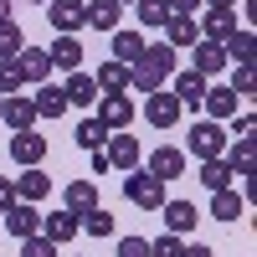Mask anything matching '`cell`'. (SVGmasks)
<instances>
[{
    "mask_svg": "<svg viewBox=\"0 0 257 257\" xmlns=\"http://www.w3.org/2000/svg\"><path fill=\"white\" fill-rule=\"evenodd\" d=\"M196 41H201L196 16H170V21H165V47H170V52H190Z\"/></svg>",
    "mask_w": 257,
    "mask_h": 257,
    "instance_id": "16",
    "label": "cell"
},
{
    "mask_svg": "<svg viewBox=\"0 0 257 257\" xmlns=\"http://www.w3.org/2000/svg\"><path fill=\"white\" fill-rule=\"evenodd\" d=\"M93 108H98L93 118L108 128V134H123V128L134 123V98H128V93H98Z\"/></svg>",
    "mask_w": 257,
    "mask_h": 257,
    "instance_id": "4",
    "label": "cell"
},
{
    "mask_svg": "<svg viewBox=\"0 0 257 257\" xmlns=\"http://www.w3.org/2000/svg\"><path fill=\"white\" fill-rule=\"evenodd\" d=\"M36 6H47V0H36Z\"/></svg>",
    "mask_w": 257,
    "mask_h": 257,
    "instance_id": "48",
    "label": "cell"
},
{
    "mask_svg": "<svg viewBox=\"0 0 257 257\" xmlns=\"http://www.w3.org/2000/svg\"><path fill=\"white\" fill-rule=\"evenodd\" d=\"M16 67H21V77H26V88H41V82H52V57H47V47H21Z\"/></svg>",
    "mask_w": 257,
    "mask_h": 257,
    "instance_id": "12",
    "label": "cell"
},
{
    "mask_svg": "<svg viewBox=\"0 0 257 257\" xmlns=\"http://www.w3.org/2000/svg\"><path fill=\"white\" fill-rule=\"evenodd\" d=\"M175 62H180V52H170L165 41L144 47V52H139V62L128 67V88H134V93H144V98H149V93H160L165 82L175 77Z\"/></svg>",
    "mask_w": 257,
    "mask_h": 257,
    "instance_id": "1",
    "label": "cell"
},
{
    "mask_svg": "<svg viewBox=\"0 0 257 257\" xmlns=\"http://www.w3.org/2000/svg\"><path fill=\"white\" fill-rule=\"evenodd\" d=\"M21 257H57V247L36 231V237H26V242H21Z\"/></svg>",
    "mask_w": 257,
    "mask_h": 257,
    "instance_id": "39",
    "label": "cell"
},
{
    "mask_svg": "<svg viewBox=\"0 0 257 257\" xmlns=\"http://www.w3.org/2000/svg\"><path fill=\"white\" fill-rule=\"evenodd\" d=\"M185 149H190L196 160H221V155H226V128L211 123V118H196V123H190V134H185Z\"/></svg>",
    "mask_w": 257,
    "mask_h": 257,
    "instance_id": "3",
    "label": "cell"
},
{
    "mask_svg": "<svg viewBox=\"0 0 257 257\" xmlns=\"http://www.w3.org/2000/svg\"><path fill=\"white\" fill-rule=\"evenodd\" d=\"M170 82H175V88H170V93H175V103H180V108H201V98H206V88H211V82L201 77V72H175V77H170Z\"/></svg>",
    "mask_w": 257,
    "mask_h": 257,
    "instance_id": "14",
    "label": "cell"
},
{
    "mask_svg": "<svg viewBox=\"0 0 257 257\" xmlns=\"http://www.w3.org/2000/svg\"><path fill=\"white\" fill-rule=\"evenodd\" d=\"M180 113H185V108L175 103V93H170V88H160V93L144 98V118H149V128H175Z\"/></svg>",
    "mask_w": 257,
    "mask_h": 257,
    "instance_id": "7",
    "label": "cell"
},
{
    "mask_svg": "<svg viewBox=\"0 0 257 257\" xmlns=\"http://www.w3.org/2000/svg\"><path fill=\"white\" fill-rule=\"evenodd\" d=\"M237 98H252V88H257V77H252V67H231V82H226Z\"/></svg>",
    "mask_w": 257,
    "mask_h": 257,
    "instance_id": "37",
    "label": "cell"
},
{
    "mask_svg": "<svg viewBox=\"0 0 257 257\" xmlns=\"http://www.w3.org/2000/svg\"><path fill=\"white\" fill-rule=\"evenodd\" d=\"M62 93H67V108H93L98 103V82H93V72H67Z\"/></svg>",
    "mask_w": 257,
    "mask_h": 257,
    "instance_id": "19",
    "label": "cell"
},
{
    "mask_svg": "<svg viewBox=\"0 0 257 257\" xmlns=\"http://www.w3.org/2000/svg\"><path fill=\"white\" fill-rule=\"evenodd\" d=\"M98 206V185L93 180H67V190H62V211H72V216H82V211Z\"/></svg>",
    "mask_w": 257,
    "mask_h": 257,
    "instance_id": "24",
    "label": "cell"
},
{
    "mask_svg": "<svg viewBox=\"0 0 257 257\" xmlns=\"http://www.w3.org/2000/svg\"><path fill=\"white\" fill-rule=\"evenodd\" d=\"M21 47H26V31L16 26V16H11V21H0V62H16Z\"/></svg>",
    "mask_w": 257,
    "mask_h": 257,
    "instance_id": "33",
    "label": "cell"
},
{
    "mask_svg": "<svg viewBox=\"0 0 257 257\" xmlns=\"http://www.w3.org/2000/svg\"><path fill=\"white\" fill-rule=\"evenodd\" d=\"M221 52H226V62H231V67H252V62H257V36L242 26L231 41H221Z\"/></svg>",
    "mask_w": 257,
    "mask_h": 257,
    "instance_id": "27",
    "label": "cell"
},
{
    "mask_svg": "<svg viewBox=\"0 0 257 257\" xmlns=\"http://www.w3.org/2000/svg\"><path fill=\"white\" fill-rule=\"evenodd\" d=\"M47 21L57 26V36H77L88 26V6L82 0H47Z\"/></svg>",
    "mask_w": 257,
    "mask_h": 257,
    "instance_id": "5",
    "label": "cell"
},
{
    "mask_svg": "<svg viewBox=\"0 0 257 257\" xmlns=\"http://www.w3.org/2000/svg\"><path fill=\"white\" fill-rule=\"evenodd\" d=\"M6 231H11V237H21V242L36 237V231H41V211H36L31 201H16V206L6 211Z\"/></svg>",
    "mask_w": 257,
    "mask_h": 257,
    "instance_id": "15",
    "label": "cell"
},
{
    "mask_svg": "<svg viewBox=\"0 0 257 257\" xmlns=\"http://www.w3.org/2000/svg\"><path fill=\"white\" fill-rule=\"evenodd\" d=\"M160 211H165V226H170V237H185V231H196V221H201L196 201H165Z\"/></svg>",
    "mask_w": 257,
    "mask_h": 257,
    "instance_id": "18",
    "label": "cell"
},
{
    "mask_svg": "<svg viewBox=\"0 0 257 257\" xmlns=\"http://www.w3.org/2000/svg\"><path fill=\"white\" fill-rule=\"evenodd\" d=\"M180 257H216V252H211V247H206V242H190V247H185V252H180Z\"/></svg>",
    "mask_w": 257,
    "mask_h": 257,
    "instance_id": "45",
    "label": "cell"
},
{
    "mask_svg": "<svg viewBox=\"0 0 257 257\" xmlns=\"http://www.w3.org/2000/svg\"><path fill=\"white\" fill-rule=\"evenodd\" d=\"M144 47H149V41H144L139 31H113V52H108V57H113V62H123V67H134Z\"/></svg>",
    "mask_w": 257,
    "mask_h": 257,
    "instance_id": "29",
    "label": "cell"
},
{
    "mask_svg": "<svg viewBox=\"0 0 257 257\" xmlns=\"http://www.w3.org/2000/svg\"><path fill=\"white\" fill-rule=\"evenodd\" d=\"M201 108H206V118H211V123H221V118H237V93H231V88H206Z\"/></svg>",
    "mask_w": 257,
    "mask_h": 257,
    "instance_id": "26",
    "label": "cell"
},
{
    "mask_svg": "<svg viewBox=\"0 0 257 257\" xmlns=\"http://www.w3.org/2000/svg\"><path fill=\"white\" fill-rule=\"evenodd\" d=\"M211 216H216V221H242L247 216V196H237V185L211 190Z\"/></svg>",
    "mask_w": 257,
    "mask_h": 257,
    "instance_id": "20",
    "label": "cell"
},
{
    "mask_svg": "<svg viewBox=\"0 0 257 257\" xmlns=\"http://www.w3.org/2000/svg\"><path fill=\"white\" fill-rule=\"evenodd\" d=\"M0 103H6V93H0Z\"/></svg>",
    "mask_w": 257,
    "mask_h": 257,
    "instance_id": "49",
    "label": "cell"
},
{
    "mask_svg": "<svg viewBox=\"0 0 257 257\" xmlns=\"http://www.w3.org/2000/svg\"><path fill=\"white\" fill-rule=\"evenodd\" d=\"M221 160L231 165V175H252V170H257V149H252V139H237Z\"/></svg>",
    "mask_w": 257,
    "mask_h": 257,
    "instance_id": "32",
    "label": "cell"
},
{
    "mask_svg": "<svg viewBox=\"0 0 257 257\" xmlns=\"http://www.w3.org/2000/svg\"><path fill=\"white\" fill-rule=\"evenodd\" d=\"M231 134H237V139H252V134H257V113L247 108V113L237 118V128H231Z\"/></svg>",
    "mask_w": 257,
    "mask_h": 257,
    "instance_id": "41",
    "label": "cell"
},
{
    "mask_svg": "<svg viewBox=\"0 0 257 257\" xmlns=\"http://www.w3.org/2000/svg\"><path fill=\"white\" fill-rule=\"evenodd\" d=\"M82 6H88V26H98V31H118V21H123V6L118 0H82Z\"/></svg>",
    "mask_w": 257,
    "mask_h": 257,
    "instance_id": "25",
    "label": "cell"
},
{
    "mask_svg": "<svg viewBox=\"0 0 257 257\" xmlns=\"http://www.w3.org/2000/svg\"><path fill=\"white\" fill-rule=\"evenodd\" d=\"M180 252H185V242H180V237H170V231L149 242V257H180Z\"/></svg>",
    "mask_w": 257,
    "mask_h": 257,
    "instance_id": "38",
    "label": "cell"
},
{
    "mask_svg": "<svg viewBox=\"0 0 257 257\" xmlns=\"http://www.w3.org/2000/svg\"><path fill=\"white\" fill-rule=\"evenodd\" d=\"M170 11H175V16H201L206 0H170Z\"/></svg>",
    "mask_w": 257,
    "mask_h": 257,
    "instance_id": "42",
    "label": "cell"
},
{
    "mask_svg": "<svg viewBox=\"0 0 257 257\" xmlns=\"http://www.w3.org/2000/svg\"><path fill=\"white\" fill-rule=\"evenodd\" d=\"M77 231H82V216H72V211H41V237L52 247H67Z\"/></svg>",
    "mask_w": 257,
    "mask_h": 257,
    "instance_id": "9",
    "label": "cell"
},
{
    "mask_svg": "<svg viewBox=\"0 0 257 257\" xmlns=\"http://www.w3.org/2000/svg\"><path fill=\"white\" fill-rule=\"evenodd\" d=\"M144 170H149L155 180H165V185H170V180H180V175H185V149H175V144H160L155 155L144 160Z\"/></svg>",
    "mask_w": 257,
    "mask_h": 257,
    "instance_id": "10",
    "label": "cell"
},
{
    "mask_svg": "<svg viewBox=\"0 0 257 257\" xmlns=\"http://www.w3.org/2000/svg\"><path fill=\"white\" fill-rule=\"evenodd\" d=\"M190 72H201V77H216V72H226L231 62H226V52L216 47V41H196V47H190Z\"/></svg>",
    "mask_w": 257,
    "mask_h": 257,
    "instance_id": "17",
    "label": "cell"
},
{
    "mask_svg": "<svg viewBox=\"0 0 257 257\" xmlns=\"http://www.w3.org/2000/svg\"><path fill=\"white\" fill-rule=\"evenodd\" d=\"M103 155H108V165L113 170H139V160H144V149H139V139L134 134H108V144H103Z\"/></svg>",
    "mask_w": 257,
    "mask_h": 257,
    "instance_id": "11",
    "label": "cell"
},
{
    "mask_svg": "<svg viewBox=\"0 0 257 257\" xmlns=\"http://www.w3.org/2000/svg\"><path fill=\"white\" fill-rule=\"evenodd\" d=\"M0 123H6L11 134L36 128V103H31V93H6V103H0Z\"/></svg>",
    "mask_w": 257,
    "mask_h": 257,
    "instance_id": "8",
    "label": "cell"
},
{
    "mask_svg": "<svg viewBox=\"0 0 257 257\" xmlns=\"http://www.w3.org/2000/svg\"><path fill=\"white\" fill-rule=\"evenodd\" d=\"M11 185H16V201H31V206H41V201L52 196V180L41 175V165H36V170H26V175H16Z\"/></svg>",
    "mask_w": 257,
    "mask_h": 257,
    "instance_id": "22",
    "label": "cell"
},
{
    "mask_svg": "<svg viewBox=\"0 0 257 257\" xmlns=\"http://www.w3.org/2000/svg\"><path fill=\"white\" fill-rule=\"evenodd\" d=\"M196 31H201V41H216V47H221V41H231L242 26H237V11H201Z\"/></svg>",
    "mask_w": 257,
    "mask_h": 257,
    "instance_id": "13",
    "label": "cell"
},
{
    "mask_svg": "<svg viewBox=\"0 0 257 257\" xmlns=\"http://www.w3.org/2000/svg\"><path fill=\"white\" fill-rule=\"evenodd\" d=\"M47 57H52V72L62 67V72H77L82 67V41L77 36H57L52 47H47Z\"/></svg>",
    "mask_w": 257,
    "mask_h": 257,
    "instance_id": "23",
    "label": "cell"
},
{
    "mask_svg": "<svg viewBox=\"0 0 257 257\" xmlns=\"http://www.w3.org/2000/svg\"><path fill=\"white\" fill-rule=\"evenodd\" d=\"M0 21H11V0H0Z\"/></svg>",
    "mask_w": 257,
    "mask_h": 257,
    "instance_id": "46",
    "label": "cell"
},
{
    "mask_svg": "<svg viewBox=\"0 0 257 257\" xmlns=\"http://www.w3.org/2000/svg\"><path fill=\"white\" fill-rule=\"evenodd\" d=\"M93 82H98V93H123V88H128V67L108 57V62L93 72Z\"/></svg>",
    "mask_w": 257,
    "mask_h": 257,
    "instance_id": "30",
    "label": "cell"
},
{
    "mask_svg": "<svg viewBox=\"0 0 257 257\" xmlns=\"http://www.w3.org/2000/svg\"><path fill=\"white\" fill-rule=\"evenodd\" d=\"M11 160H16L21 170H36L41 160H47V134H36V128L11 134Z\"/></svg>",
    "mask_w": 257,
    "mask_h": 257,
    "instance_id": "6",
    "label": "cell"
},
{
    "mask_svg": "<svg viewBox=\"0 0 257 257\" xmlns=\"http://www.w3.org/2000/svg\"><path fill=\"white\" fill-rule=\"evenodd\" d=\"M11 206H16V185H11L6 175H0V216H6V211H11Z\"/></svg>",
    "mask_w": 257,
    "mask_h": 257,
    "instance_id": "43",
    "label": "cell"
},
{
    "mask_svg": "<svg viewBox=\"0 0 257 257\" xmlns=\"http://www.w3.org/2000/svg\"><path fill=\"white\" fill-rule=\"evenodd\" d=\"M118 6H123V11H128V6H134V0H118Z\"/></svg>",
    "mask_w": 257,
    "mask_h": 257,
    "instance_id": "47",
    "label": "cell"
},
{
    "mask_svg": "<svg viewBox=\"0 0 257 257\" xmlns=\"http://www.w3.org/2000/svg\"><path fill=\"white\" fill-rule=\"evenodd\" d=\"M123 201L155 216V211H160L170 196H165V180H155L149 170H128V175H123Z\"/></svg>",
    "mask_w": 257,
    "mask_h": 257,
    "instance_id": "2",
    "label": "cell"
},
{
    "mask_svg": "<svg viewBox=\"0 0 257 257\" xmlns=\"http://www.w3.org/2000/svg\"><path fill=\"white\" fill-rule=\"evenodd\" d=\"M134 16H139L144 31H165V21L175 11H170V0H134Z\"/></svg>",
    "mask_w": 257,
    "mask_h": 257,
    "instance_id": "28",
    "label": "cell"
},
{
    "mask_svg": "<svg viewBox=\"0 0 257 257\" xmlns=\"http://www.w3.org/2000/svg\"><path fill=\"white\" fill-rule=\"evenodd\" d=\"M108 170H113L108 155H103V149H93V175H108Z\"/></svg>",
    "mask_w": 257,
    "mask_h": 257,
    "instance_id": "44",
    "label": "cell"
},
{
    "mask_svg": "<svg viewBox=\"0 0 257 257\" xmlns=\"http://www.w3.org/2000/svg\"><path fill=\"white\" fill-rule=\"evenodd\" d=\"M196 180H201L206 190H226V185L237 180V175H231V165H226V160H201V170H196Z\"/></svg>",
    "mask_w": 257,
    "mask_h": 257,
    "instance_id": "31",
    "label": "cell"
},
{
    "mask_svg": "<svg viewBox=\"0 0 257 257\" xmlns=\"http://www.w3.org/2000/svg\"><path fill=\"white\" fill-rule=\"evenodd\" d=\"M118 257H149V242L144 237H123L118 242Z\"/></svg>",
    "mask_w": 257,
    "mask_h": 257,
    "instance_id": "40",
    "label": "cell"
},
{
    "mask_svg": "<svg viewBox=\"0 0 257 257\" xmlns=\"http://www.w3.org/2000/svg\"><path fill=\"white\" fill-rule=\"evenodd\" d=\"M0 93H26V77L16 62H0Z\"/></svg>",
    "mask_w": 257,
    "mask_h": 257,
    "instance_id": "36",
    "label": "cell"
},
{
    "mask_svg": "<svg viewBox=\"0 0 257 257\" xmlns=\"http://www.w3.org/2000/svg\"><path fill=\"white\" fill-rule=\"evenodd\" d=\"M82 231L88 237H113V211H103V206L82 211Z\"/></svg>",
    "mask_w": 257,
    "mask_h": 257,
    "instance_id": "35",
    "label": "cell"
},
{
    "mask_svg": "<svg viewBox=\"0 0 257 257\" xmlns=\"http://www.w3.org/2000/svg\"><path fill=\"white\" fill-rule=\"evenodd\" d=\"M72 144H77V149H103V144H108V128H103L98 118H82V123L72 128Z\"/></svg>",
    "mask_w": 257,
    "mask_h": 257,
    "instance_id": "34",
    "label": "cell"
},
{
    "mask_svg": "<svg viewBox=\"0 0 257 257\" xmlns=\"http://www.w3.org/2000/svg\"><path fill=\"white\" fill-rule=\"evenodd\" d=\"M36 103V118H62L67 113V93H62V82H41V88L31 93Z\"/></svg>",
    "mask_w": 257,
    "mask_h": 257,
    "instance_id": "21",
    "label": "cell"
}]
</instances>
